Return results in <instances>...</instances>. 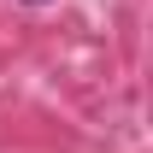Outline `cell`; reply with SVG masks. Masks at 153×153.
Listing matches in <instances>:
<instances>
[{"label": "cell", "instance_id": "obj_1", "mask_svg": "<svg viewBox=\"0 0 153 153\" xmlns=\"http://www.w3.org/2000/svg\"><path fill=\"white\" fill-rule=\"evenodd\" d=\"M30 6H47V0H30Z\"/></svg>", "mask_w": 153, "mask_h": 153}]
</instances>
